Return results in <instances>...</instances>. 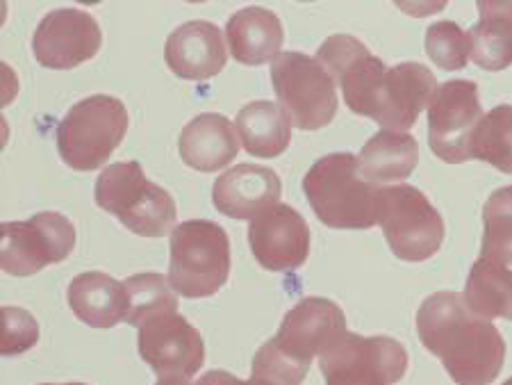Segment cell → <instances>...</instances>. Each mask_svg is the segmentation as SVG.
Returning <instances> with one entry per match:
<instances>
[{
	"instance_id": "6da1fadb",
	"label": "cell",
	"mask_w": 512,
	"mask_h": 385,
	"mask_svg": "<svg viewBox=\"0 0 512 385\" xmlns=\"http://www.w3.org/2000/svg\"><path fill=\"white\" fill-rule=\"evenodd\" d=\"M417 333L458 385H490L503 370L506 342L499 329L474 315L456 292H437L421 303Z\"/></svg>"
},
{
	"instance_id": "7a4b0ae2",
	"label": "cell",
	"mask_w": 512,
	"mask_h": 385,
	"mask_svg": "<svg viewBox=\"0 0 512 385\" xmlns=\"http://www.w3.org/2000/svg\"><path fill=\"white\" fill-rule=\"evenodd\" d=\"M303 192L321 224L342 231H365L378 224L383 187L360 176L358 155L330 153L303 178Z\"/></svg>"
},
{
	"instance_id": "3957f363",
	"label": "cell",
	"mask_w": 512,
	"mask_h": 385,
	"mask_svg": "<svg viewBox=\"0 0 512 385\" xmlns=\"http://www.w3.org/2000/svg\"><path fill=\"white\" fill-rule=\"evenodd\" d=\"M96 206L142 237H164L178 217L173 196L151 183L137 160L114 162L101 171L96 180Z\"/></svg>"
},
{
	"instance_id": "277c9868",
	"label": "cell",
	"mask_w": 512,
	"mask_h": 385,
	"mask_svg": "<svg viewBox=\"0 0 512 385\" xmlns=\"http://www.w3.org/2000/svg\"><path fill=\"white\" fill-rule=\"evenodd\" d=\"M130 117L117 96L82 98L57 126V151L76 171L101 169L128 133Z\"/></svg>"
},
{
	"instance_id": "5b68a950",
	"label": "cell",
	"mask_w": 512,
	"mask_h": 385,
	"mask_svg": "<svg viewBox=\"0 0 512 385\" xmlns=\"http://www.w3.org/2000/svg\"><path fill=\"white\" fill-rule=\"evenodd\" d=\"M230 276V240L208 219L183 221L171 231L169 281L185 299L217 294Z\"/></svg>"
},
{
	"instance_id": "8992f818",
	"label": "cell",
	"mask_w": 512,
	"mask_h": 385,
	"mask_svg": "<svg viewBox=\"0 0 512 385\" xmlns=\"http://www.w3.org/2000/svg\"><path fill=\"white\" fill-rule=\"evenodd\" d=\"M271 85L294 128L321 130L335 119V80L317 57L299 51L280 53L271 62Z\"/></svg>"
},
{
	"instance_id": "52a82bcc",
	"label": "cell",
	"mask_w": 512,
	"mask_h": 385,
	"mask_svg": "<svg viewBox=\"0 0 512 385\" xmlns=\"http://www.w3.org/2000/svg\"><path fill=\"white\" fill-rule=\"evenodd\" d=\"M326 385H394L408 370V351L387 335L362 338L346 331L319 354Z\"/></svg>"
},
{
	"instance_id": "ba28073f",
	"label": "cell",
	"mask_w": 512,
	"mask_h": 385,
	"mask_svg": "<svg viewBox=\"0 0 512 385\" xmlns=\"http://www.w3.org/2000/svg\"><path fill=\"white\" fill-rule=\"evenodd\" d=\"M378 226L396 258L406 262H424L442 247L444 221L433 203L417 187H383Z\"/></svg>"
},
{
	"instance_id": "9c48e42d",
	"label": "cell",
	"mask_w": 512,
	"mask_h": 385,
	"mask_svg": "<svg viewBox=\"0 0 512 385\" xmlns=\"http://www.w3.org/2000/svg\"><path fill=\"white\" fill-rule=\"evenodd\" d=\"M0 267L10 276H32L64 262L76 249V226L60 212H39L28 221H7L0 228Z\"/></svg>"
},
{
	"instance_id": "30bf717a",
	"label": "cell",
	"mask_w": 512,
	"mask_h": 385,
	"mask_svg": "<svg viewBox=\"0 0 512 385\" xmlns=\"http://www.w3.org/2000/svg\"><path fill=\"white\" fill-rule=\"evenodd\" d=\"M483 119L478 87L472 80H449L428 105V144L437 158L460 165L472 160L469 142Z\"/></svg>"
},
{
	"instance_id": "8fae6325",
	"label": "cell",
	"mask_w": 512,
	"mask_h": 385,
	"mask_svg": "<svg viewBox=\"0 0 512 385\" xmlns=\"http://www.w3.org/2000/svg\"><path fill=\"white\" fill-rule=\"evenodd\" d=\"M317 60L340 85L349 110L358 117L374 119L387 73L381 57L371 55L367 46L351 35H333L319 46Z\"/></svg>"
},
{
	"instance_id": "7c38bea8",
	"label": "cell",
	"mask_w": 512,
	"mask_h": 385,
	"mask_svg": "<svg viewBox=\"0 0 512 385\" xmlns=\"http://www.w3.org/2000/svg\"><path fill=\"white\" fill-rule=\"evenodd\" d=\"M139 356L160 379H192L205 363V342L178 313H160L139 326Z\"/></svg>"
},
{
	"instance_id": "4fadbf2b",
	"label": "cell",
	"mask_w": 512,
	"mask_h": 385,
	"mask_svg": "<svg viewBox=\"0 0 512 385\" xmlns=\"http://www.w3.org/2000/svg\"><path fill=\"white\" fill-rule=\"evenodd\" d=\"M103 32L85 10L60 7L39 21L32 37V53L46 69H76L101 51Z\"/></svg>"
},
{
	"instance_id": "5bb4252c",
	"label": "cell",
	"mask_w": 512,
	"mask_h": 385,
	"mask_svg": "<svg viewBox=\"0 0 512 385\" xmlns=\"http://www.w3.org/2000/svg\"><path fill=\"white\" fill-rule=\"evenodd\" d=\"M342 333H346L342 308L330 299L308 297L289 310L276 338L269 342L289 363L310 370L312 358L328 349Z\"/></svg>"
},
{
	"instance_id": "9a60e30c",
	"label": "cell",
	"mask_w": 512,
	"mask_h": 385,
	"mask_svg": "<svg viewBox=\"0 0 512 385\" xmlns=\"http://www.w3.org/2000/svg\"><path fill=\"white\" fill-rule=\"evenodd\" d=\"M249 244L269 272H294L310 256V228L299 210L285 203L251 219Z\"/></svg>"
},
{
	"instance_id": "2e32d148",
	"label": "cell",
	"mask_w": 512,
	"mask_h": 385,
	"mask_svg": "<svg viewBox=\"0 0 512 385\" xmlns=\"http://www.w3.org/2000/svg\"><path fill=\"white\" fill-rule=\"evenodd\" d=\"M437 80L433 71L419 62H403L387 69L381 96L376 105V124L385 130L406 133L419 114L424 112L437 94Z\"/></svg>"
},
{
	"instance_id": "e0dca14e",
	"label": "cell",
	"mask_w": 512,
	"mask_h": 385,
	"mask_svg": "<svg viewBox=\"0 0 512 385\" xmlns=\"http://www.w3.org/2000/svg\"><path fill=\"white\" fill-rule=\"evenodd\" d=\"M164 60L173 76L183 80H210L228 62L226 37L210 21H187L171 32L164 44Z\"/></svg>"
},
{
	"instance_id": "ac0fdd59",
	"label": "cell",
	"mask_w": 512,
	"mask_h": 385,
	"mask_svg": "<svg viewBox=\"0 0 512 385\" xmlns=\"http://www.w3.org/2000/svg\"><path fill=\"white\" fill-rule=\"evenodd\" d=\"M283 183L274 169L237 165L224 171L212 187V203L230 219H255L264 210L278 206Z\"/></svg>"
},
{
	"instance_id": "d6986e66",
	"label": "cell",
	"mask_w": 512,
	"mask_h": 385,
	"mask_svg": "<svg viewBox=\"0 0 512 385\" xmlns=\"http://www.w3.org/2000/svg\"><path fill=\"white\" fill-rule=\"evenodd\" d=\"M180 158L187 167L212 174L228 167L239 153V133L224 114H198L183 128L178 139Z\"/></svg>"
},
{
	"instance_id": "ffe728a7",
	"label": "cell",
	"mask_w": 512,
	"mask_h": 385,
	"mask_svg": "<svg viewBox=\"0 0 512 385\" xmlns=\"http://www.w3.org/2000/svg\"><path fill=\"white\" fill-rule=\"evenodd\" d=\"M226 42L237 62L260 67L274 62L285 42L283 23L267 7H244L228 19Z\"/></svg>"
},
{
	"instance_id": "44dd1931",
	"label": "cell",
	"mask_w": 512,
	"mask_h": 385,
	"mask_svg": "<svg viewBox=\"0 0 512 385\" xmlns=\"http://www.w3.org/2000/svg\"><path fill=\"white\" fill-rule=\"evenodd\" d=\"M69 306L80 322L107 331L126 322V285L103 272H82L69 283Z\"/></svg>"
},
{
	"instance_id": "7402d4cb",
	"label": "cell",
	"mask_w": 512,
	"mask_h": 385,
	"mask_svg": "<svg viewBox=\"0 0 512 385\" xmlns=\"http://www.w3.org/2000/svg\"><path fill=\"white\" fill-rule=\"evenodd\" d=\"M417 165V139L410 133H399V130H378L358 155L360 176L376 187L403 183Z\"/></svg>"
},
{
	"instance_id": "603a6c76",
	"label": "cell",
	"mask_w": 512,
	"mask_h": 385,
	"mask_svg": "<svg viewBox=\"0 0 512 385\" xmlns=\"http://www.w3.org/2000/svg\"><path fill=\"white\" fill-rule=\"evenodd\" d=\"M481 19L467 30L469 60L485 71H503L512 64V3H478Z\"/></svg>"
},
{
	"instance_id": "cb8c5ba5",
	"label": "cell",
	"mask_w": 512,
	"mask_h": 385,
	"mask_svg": "<svg viewBox=\"0 0 512 385\" xmlns=\"http://www.w3.org/2000/svg\"><path fill=\"white\" fill-rule=\"evenodd\" d=\"M235 128L246 153L253 158H278L292 142V119L280 105L253 101L237 112Z\"/></svg>"
},
{
	"instance_id": "d4e9b609",
	"label": "cell",
	"mask_w": 512,
	"mask_h": 385,
	"mask_svg": "<svg viewBox=\"0 0 512 385\" xmlns=\"http://www.w3.org/2000/svg\"><path fill=\"white\" fill-rule=\"evenodd\" d=\"M462 299L474 315L487 322L499 317L512 322V267L478 258L469 269Z\"/></svg>"
},
{
	"instance_id": "484cf974",
	"label": "cell",
	"mask_w": 512,
	"mask_h": 385,
	"mask_svg": "<svg viewBox=\"0 0 512 385\" xmlns=\"http://www.w3.org/2000/svg\"><path fill=\"white\" fill-rule=\"evenodd\" d=\"M472 160H481L503 174H512V105L485 112L469 142Z\"/></svg>"
},
{
	"instance_id": "4316f807",
	"label": "cell",
	"mask_w": 512,
	"mask_h": 385,
	"mask_svg": "<svg viewBox=\"0 0 512 385\" xmlns=\"http://www.w3.org/2000/svg\"><path fill=\"white\" fill-rule=\"evenodd\" d=\"M128 297L126 324L139 329L146 319L160 313H176L178 292L162 274H137L123 281Z\"/></svg>"
},
{
	"instance_id": "83f0119b",
	"label": "cell",
	"mask_w": 512,
	"mask_h": 385,
	"mask_svg": "<svg viewBox=\"0 0 512 385\" xmlns=\"http://www.w3.org/2000/svg\"><path fill=\"white\" fill-rule=\"evenodd\" d=\"M481 258L512 267V185L492 192L485 203Z\"/></svg>"
},
{
	"instance_id": "f1b7e54d",
	"label": "cell",
	"mask_w": 512,
	"mask_h": 385,
	"mask_svg": "<svg viewBox=\"0 0 512 385\" xmlns=\"http://www.w3.org/2000/svg\"><path fill=\"white\" fill-rule=\"evenodd\" d=\"M426 53L444 71H460L469 62L467 32L453 21H437L426 30Z\"/></svg>"
},
{
	"instance_id": "f546056e",
	"label": "cell",
	"mask_w": 512,
	"mask_h": 385,
	"mask_svg": "<svg viewBox=\"0 0 512 385\" xmlns=\"http://www.w3.org/2000/svg\"><path fill=\"white\" fill-rule=\"evenodd\" d=\"M0 319H3V356H19L26 354L28 349L35 347L39 342V324L28 310L5 306L0 310Z\"/></svg>"
},
{
	"instance_id": "4dcf8cb0",
	"label": "cell",
	"mask_w": 512,
	"mask_h": 385,
	"mask_svg": "<svg viewBox=\"0 0 512 385\" xmlns=\"http://www.w3.org/2000/svg\"><path fill=\"white\" fill-rule=\"evenodd\" d=\"M253 376L271 385H301L308 376V370L289 363L274 349V344L264 342L253 358Z\"/></svg>"
},
{
	"instance_id": "1f68e13d",
	"label": "cell",
	"mask_w": 512,
	"mask_h": 385,
	"mask_svg": "<svg viewBox=\"0 0 512 385\" xmlns=\"http://www.w3.org/2000/svg\"><path fill=\"white\" fill-rule=\"evenodd\" d=\"M194 385H239V379L230 372L212 370L208 374H203Z\"/></svg>"
},
{
	"instance_id": "d6a6232c",
	"label": "cell",
	"mask_w": 512,
	"mask_h": 385,
	"mask_svg": "<svg viewBox=\"0 0 512 385\" xmlns=\"http://www.w3.org/2000/svg\"><path fill=\"white\" fill-rule=\"evenodd\" d=\"M155 385H194V383H189L187 379H160Z\"/></svg>"
},
{
	"instance_id": "836d02e7",
	"label": "cell",
	"mask_w": 512,
	"mask_h": 385,
	"mask_svg": "<svg viewBox=\"0 0 512 385\" xmlns=\"http://www.w3.org/2000/svg\"><path fill=\"white\" fill-rule=\"evenodd\" d=\"M239 385H271V383L262 381V379H255V376H251L249 381H239Z\"/></svg>"
},
{
	"instance_id": "e575fe53",
	"label": "cell",
	"mask_w": 512,
	"mask_h": 385,
	"mask_svg": "<svg viewBox=\"0 0 512 385\" xmlns=\"http://www.w3.org/2000/svg\"><path fill=\"white\" fill-rule=\"evenodd\" d=\"M44 385H55V383H44ZM62 385H85V383H62Z\"/></svg>"
},
{
	"instance_id": "d590c367",
	"label": "cell",
	"mask_w": 512,
	"mask_h": 385,
	"mask_svg": "<svg viewBox=\"0 0 512 385\" xmlns=\"http://www.w3.org/2000/svg\"><path fill=\"white\" fill-rule=\"evenodd\" d=\"M503 385H512V376H510V379H508V381H503Z\"/></svg>"
}]
</instances>
